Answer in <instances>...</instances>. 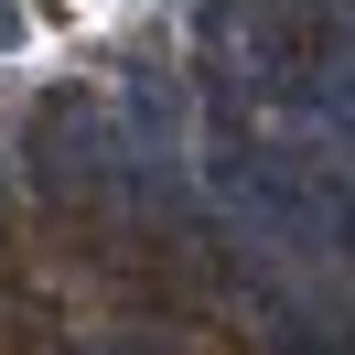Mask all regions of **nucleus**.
<instances>
[{
    "label": "nucleus",
    "mask_w": 355,
    "mask_h": 355,
    "mask_svg": "<svg viewBox=\"0 0 355 355\" xmlns=\"http://www.w3.org/2000/svg\"><path fill=\"white\" fill-rule=\"evenodd\" d=\"M22 173L54 205H130V151H119V108L97 87H54L22 130Z\"/></svg>",
    "instance_id": "obj_1"
},
{
    "label": "nucleus",
    "mask_w": 355,
    "mask_h": 355,
    "mask_svg": "<svg viewBox=\"0 0 355 355\" xmlns=\"http://www.w3.org/2000/svg\"><path fill=\"white\" fill-rule=\"evenodd\" d=\"M65 355H194L173 323H97V334H76Z\"/></svg>",
    "instance_id": "obj_2"
},
{
    "label": "nucleus",
    "mask_w": 355,
    "mask_h": 355,
    "mask_svg": "<svg viewBox=\"0 0 355 355\" xmlns=\"http://www.w3.org/2000/svg\"><path fill=\"white\" fill-rule=\"evenodd\" d=\"M11 44H22V0H0V54H11Z\"/></svg>",
    "instance_id": "obj_3"
},
{
    "label": "nucleus",
    "mask_w": 355,
    "mask_h": 355,
    "mask_svg": "<svg viewBox=\"0 0 355 355\" xmlns=\"http://www.w3.org/2000/svg\"><path fill=\"white\" fill-rule=\"evenodd\" d=\"M0 205H11V162H0Z\"/></svg>",
    "instance_id": "obj_4"
}]
</instances>
